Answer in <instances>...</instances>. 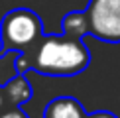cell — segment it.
I'll return each mask as SVG.
<instances>
[{
    "instance_id": "6da1fadb",
    "label": "cell",
    "mask_w": 120,
    "mask_h": 118,
    "mask_svg": "<svg viewBox=\"0 0 120 118\" xmlns=\"http://www.w3.org/2000/svg\"><path fill=\"white\" fill-rule=\"evenodd\" d=\"M91 63V53L83 37L67 33H43L32 49L18 53L16 73L36 71L45 77H75Z\"/></svg>"
},
{
    "instance_id": "7a4b0ae2",
    "label": "cell",
    "mask_w": 120,
    "mask_h": 118,
    "mask_svg": "<svg viewBox=\"0 0 120 118\" xmlns=\"http://www.w3.org/2000/svg\"><path fill=\"white\" fill-rule=\"evenodd\" d=\"M43 36L41 18L30 8H14L0 22V59L8 53H24Z\"/></svg>"
},
{
    "instance_id": "3957f363",
    "label": "cell",
    "mask_w": 120,
    "mask_h": 118,
    "mask_svg": "<svg viewBox=\"0 0 120 118\" xmlns=\"http://www.w3.org/2000/svg\"><path fill=\"white\" fill-rule=\"evenodd\" d=\"M89 36L106 43H120V0H89Z\"/></svg>"
},
{
    "instance_id": "277c9868",
    "label": "cell",
    "mask_w": 120,
    "mask_h": 118,
    "mask_svg": "<svg viewBox=\"0 0 120 118\" xmlns=\"http://www.w3.org/2000/svg\"><path fill=\"white\" fill-rule=\"evenodd\" d=\"M34 96V87L26 79V73H16V77L0 85V114L26 104Z\"/></svg>"
},
{
    "instance_id": "5b68a950",
    "label": "cell",
    "mask_w": 120,
    "mask_h": 118,
    "mask_svg": "<svg viewBox=\"0 0 120 118\" xmlns=\"http://www.w3.org/2000/svg\"><path fill=\"white\" fill-rule=\"evenodd\" d=\"M89 112L75 96H57L47 102L41 118H87Z\"/></svg>"
},
{
    "instance_id": "8992f818",
    "label": "cell",
    "mask_w": 120,
    "mask_h": 118,
    "mask_svg": "<svg viewBox=\"0 0 120 118\" xmlns=\"http://www.w3.org/2000/svg\"><path fill=\"white\" fill-rule=\"evenodd\" d=\"M61 28L63 33L73 37H85L89 36V16L87 12H69L67 16H63L61 20Z\"/></svg>"
},
{
    "instance_id": "52a82bcc",
    "label": "cell",
    "mask_w": 120,
    "mask_h": 118,
    "mask_svg": "<svg viewBox=\"0 0 120 118\" xmlns=\"http://www.w3.org/2000/svg\"><path fill=\"white\" fill-rule=\"evenodd\" d=\"M0 118H28V114L22 110V106H18V108H10V110L2 112Z\"/></svg>"
},
{
    "instance_id": "ba28073f",
    "label": "cell",
    "mask_w": 120,
    "mask_h": 118,
    "mask_svg": "<svg viewBox=\"0 0 120 118\" xmlns=\"http://www.w3.org/2000/svg\"><path fill=\"white\" fill-rule=\"evenodd\" d=\"M87 118H118L114 112H108V110H97L93 114H87Z\"/></svg>"
}]
</instances>
